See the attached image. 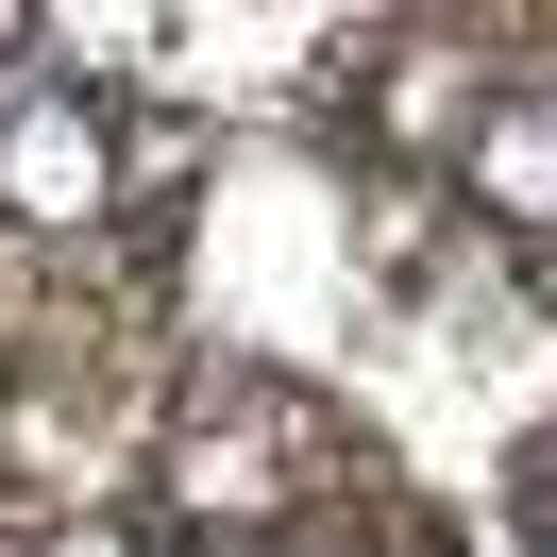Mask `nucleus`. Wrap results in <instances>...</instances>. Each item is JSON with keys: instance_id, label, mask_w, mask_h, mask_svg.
I'll return each mask as SVG.
<instances>
[{"instance_id": "1", "label": "nucleus", "mask_w": 557, "mask_h": 557, "mask_svg": "<svg viewBox=\"0 0 557 557\" xmlns=\"http://www.w3.org/2000/svg\"><path fill=\"white\" fill-rule=\"evenodd\" d=\"M102 203H119V119L85 102V85L17 69L0 85V220H17V237H85Z\"/></svg>"}, {"instance_id": "3", "label": "nucleus", "mask_w": 557, "mask_h": 557, "mask_svg": "<svg viewBox=\"0 0 557 557\" xmlns=\"http://www.w3.org/2000/svg\"><path fill=\"white\" fill-rule=\"evenodd\" d=\"M523 557H557V440L523 456Z\"/></svg>"}, {"instance_id": "2", "label": "nucleus", "mask_w": 557, "mask_h": 557, "mask_svg": "<svg viewBox=\"0 0 557 557\" xmlns=\"http://www.w3.org/2000/svg\"><path fill=\"white\" fill-rule=\"evenodd\" d=\"M473 203L490 220H523V237H557V69L541 85H490V119H473Z\"/></svg>"}]
</instances>
